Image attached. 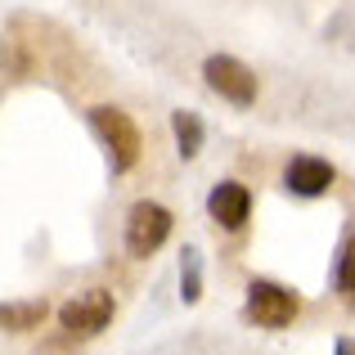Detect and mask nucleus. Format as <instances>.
Segmentation results:
<instances>
[{"label":"nucleus","mask_w":355,"mask_h":355,"mask_svg":"<svg viewBox=\"0 0 355 355\" xmlns=\"http://www.w3.org/2000/svg\"><path fill=\"white\" fill-rule=\"evenodd\" d=\"M90 130L99 135V144L108 148V162H113V171H130V166L139 162V126L130 121V113H121L113 104H99L90 108Z\"/></svg>","instance_id":"f257e3e1"},{"label":"nucleus","mask_w":355,"mask_h":355,"mask_svg":"<svg viewBox=\"0 0 355 355\" xmlns=\"http://www.w3.org/2000/svg\"><path fill=\"white\" fill-rule=\"evenodd\" d=\"M113 315H117V302L108 288H86V293L68 297L59 306V324L68 338H95V333H104L113 324Z\"/></svg>","instance_id":"f03ea898"},{"label":"nucleus","mask_w":355,"mask_h":355,"mask_svg":"<svg viewBox=\"0 0 355 355\" xmlns=\"http://www.w3.org/2000/svg\"><path fill=\"white\" fill-rule=\"evenodd\" d=\"M297 311H302V302H297V293H288L284 284H270V279L248 284V306H243V315H248L252 324H261V329H288V324L297 320Z\"/></svg>","instance_id":"7ed1b4c3"},{"label":"nucleus","mask_w":355,"mask_h":355,"mask_svg":"<svg viewBox=\"0 0 355 355\" xmlns=\"http://www.w3.org/2000/svg\"><path fill=\"white\" fill-rule=\"evenodd\" d=\"M202 77H207V86L216 90L225 104H234V108L257 104V72L243 59H234V54H211V59L202 63Z\"/></svg>","instance_id":"20e7f679"},{"label":"nucleus","mask_w":355,"mask_h":355,"mask_svg":"<svg viewBox=\"0 0 355 355\" xmlns=\"http://www.w3.org/2000/svg\"><path fill=\"white\" fill-rule=\"evenodd\" d=\"M171 239V211L162 202H135L126 216V252L130 257H153Z\"/></svg>","instance_id":"39448f33"},{"label":"nucleus","mask_w":355,"mask_h":355,"mask_svg":"<svg viewBox=\"0 0 355 355\" xmlns=\"http://www.w3.org/2000/svg\"><path fill=\"white\" fill-rule=\"evenodd\" d=\"M333 166L324 162V157H311V153H297L293 162H288V171H284V184H288V193H297V198H320V193H329L333 189Z\"/></svg>","instance_id":"423d86ee"},{"label":"nucleus","mask_w":355,"mask_h":355,"mask_svg":"<svg viewBox=\"0 0 355 355\" xmlns=\"http://www.w3.org/2000/svg\"><path fill=\"white\" fill-rule=\"evenodd\" d=\"M207 211H211V220H216L220 230H243V225H248V216H252V193H248V184L220 180L216 189L207 193Z\"/></svg>","instance_id":"0eeeda50"},{"label":"nucleus","mask_w":355,"mask_h":355,"mask_svg":"<svg viewBox=\"0 0 355 355\" xmlns=\"http://www.w3.org/2000/svg\"><path fill=\"white\" fill-rule=\"evenodd\" d=\"M50 320V302L32 297V302H0V329L9 333H32Z\"/></svg>","instance_id":"6e6552de"},{"label":"nucleus","mask_w":355,"mask_h":355,"mask_svg":"<svg viewBox=\"0 0 355 355\" xmlns=\"http://www.w3.org/2000/svg\"><path fill=\"white\" fill-rule=\"evenodd\" d=\"M171 135H175V148H180V157H198L202 139H207V126H202L198 113L180 108V113H171Z\"/></svg>","instance_id":"1a4fd4ad"},{"label":"nucleus","mask_w":355,"mask_h":355,"mask_svg":"<svg viewBox=\"0 0 355 355\" xmlns=\"http://www.w3.org/2000/svg\"><path fill=\"white\" fill-rule=\"evenodd\" d=\"M180 297H184V302H198V297H202V261H198V248H184V261H180Z\"/></svg>","instance_id":"9d476101"},{"label":"nucleus","mask_w":355,"mask_h":355,"mask_svg":"<svg viewBox=\"0 0 355 355\" xmlns=\"http://www.w3.org/2000/svg\"><path fill=\"white\" fill-rule=\"evenodd\" d=\"M333 284H338V293L355 306V239L342 243V257H338V266H333Z\"/></svg>","instance_id":"9b49d317"},{"label":"nucleus","mask_w":355,"mask_h":355,"mask_svg":"<svg viewBox=\"0 0 355 355\" xmlns=\"http://www.w3.org/2000/svg\"><path fill=\"white\" fill-rule=\"evenodd\" d=\"M338 355H355V342L351 338H338Z\"/></svg>","instance_id":"f8f14e48"},{"label":"nucleus","mask_w":355,"mask_h":355,"mask_svg":"<svg viewBox=\"0 0 355 355\" xmlns=\"http://www.w3.org/2000/svg\"><path fill=\"white\" fill-rule=\"evenodd\" d=\"M0 63H5V41H0Z\"/></svg>","instance_id":"ddd939ff"}]
</instances>
